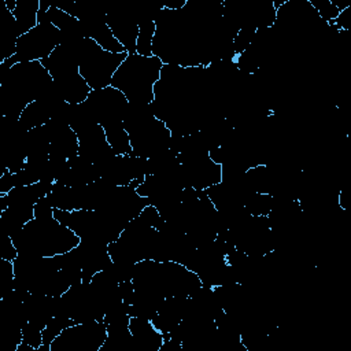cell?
Returning <instances> with one entry per match:
<instances>
[{
	"label": "cell",
	"mask_w": 351,
	"mask_h": 351,
	"mask_svg": "<svg viewBox=\"0 0 351 351\" xmlns=\"http://www.w3.org/2000/svg\"><path fill=\"white\" fill-rule=\"evenodd\" d=\"M88 114L103 129L123 125L129 101L122 92L111 85L99 90H92L82 103Z\"/></svg>",
	"instance_id": "cell-10"
},
{
	"label": "cell",
	"mask_w": 351,
	"mask_h": 351,
	"mask_svg": "<svg viewBox=\"0 0 351 351\" xmlns=\"http://www.w3.org/2000/svg\"><path fill=\"white\" fill-rule=\"evenodd\" d=\"M62 44V33L48 19L22 34L16 40V52L14 56L1 62L11 69L19 62H33L47 59L52 51Z\"/></svg>",
	"instance_id": "cell-9"
},
{
	"label": "cell",
	"mask_w": 351,
	"mask_h": 351,
	"mask_svg": "<svg viewBox=\"0 0 351 351\" xmlns=\"http://www.w3.org/2000/svg\"><path fill=\"white\" fill-rule=\"evenodd\" d=\"M106 21L125 51L134 53L138 36V11H106Z\"/></svg>",
	"instance_id": "cell-12"
},
{
	"label": "cell",
	"mask_w": 351,
	"mask_h": 351,
	"mask_svg": "<svg viewBox=\"0 0 351 351\" xmlns=\"http://www.w3.org/2000/svg\"><path fill=\"white\" fill-rule=\"evenodd\" d=\"M81 43V41H80ZM77 44H60L52 53L43 59V66L52 77L53 85L69 104H81L86 100L92 89L81 77L78 69V47Z\"/></svg>",
	"instance_id": "cell-6"
},
{
	"label": "cell",
	"mask_w": 351,
	"mask_h": 351,
	"mask_svg": "<svg viewBox=\"0 0 351 351\" xmlns=\"http://www.w3.org/2000/svg\"><path fill=\"white\" fill-rule=\"evenodd\" d=\"M134 156L149 159L169 149L171 132L158 119L151 104H130L123 119Z\"/></svg>",
	"instance_id": "cell-5"
},
{
	"label": "cell",
	"mask_w": 351,
	"mask_h": 351,
	"mask_svg": "<svg viewBox=\"0 0 351 351\" xmlns=\"http://www.w3.org/2000/svg\"><path fill=\"white\" fill-rule=\"evenodd\" d=\"M75 324L73 319L64 317V315H53L47 326L43 329V346L40 347L44 351H51L49 346L58 337L67 326Z\"/></svg>",
	"instance_id": "cell-16"
},
{
	"label": "cell",
	"mask_w": 351,
	"mask_h": 351,
	"mask_svg": "<svg viewBox=\"0 0 351 351\" xmlns=\"http://www.w3.org/2000/svg\"><path fill=\"white\" fill-rule=\"evenodd\" d=\"M18 256H56L80 244V237L60 223L53 214L34 215L21 232L11 237Z\"/></svg>",
	"instance_id": "cell-3"
},
{
	"label": "cell",
	"mask_w": 351,
	"mask_h": 351,
	"mask_svg": "<svg viewBox=\"0 0 351 351\" xmlns=\"http://www.w3.org/2000/svg\"><path fill=\"white\" fill-rule=\"evenodd\" d=\"M129 329L137 351H159L165 341V336L154 326L149 319L141 317H130Z\"/></svg>",
	"instance_id": "cell-13"
},
{
	"label": "cell",
	"mask_w": 351,
	"mask_h": 351,
	"mask_svg": "<svg viewBox=\"0 0 351 351\" xmlns=\"http://www.w3.org/2000/svg\"><path fill=\"white\" fill-rule=\"evenodd\" d=\"M159 244V232L136 217L129 221L119 237L108 244V254L114 263H130L154 259Z\"/></svg>",
	"instance_id": "cell-7"
},
{
	"label": "cell",
	"mask_w": 351,
	"mask_h": 351,
	"mask_svg": "<svg viewBox=\"0 0 351 351\" xmlns=\"http://www.w3.org/2000/svg\"><path fill=\"white\" fill-rule=\"evenodd\" d=\"M274 204V197L269 193L251 192L244 203V208L248 214L256 217H267Z\"/></svg>",
	"instance_id": "cell-15"
},
{
	"label": "cell",
	"mask_w": 351,
	"mask_h": 351,
	"mask_svg": "<svg viewBox=\"0 0 351 351\" xmlns=\"http://www.w3.org/2000/svg\"><path fill=\"white\" fill-rule=\"evenodd\" d=\"M52 85V77L40 60L14 64L0 82V117L16 122L26 106L41 99Z\"/></svg>",
	"instance_id": "cell-1"
},
{
	"label": "cell",
	"mask_w": 351,
	"mask_h": 351,
	"mask_svg": "<svg viewBox=\"0 0 351 351\" xmlns=\"http://www.w3.org/2000/svg\"><path fill=\"white\" fill-rule=\"evenodd\" d=\"M107 326L103 321L80 322L67 326L51 343V351H100L107 340Z\"/></svg>",
	"instance_id": "cell-11"
},
{
	"label": "cell",
	"mask_w": 351,
	"mask_h": 351,
	"mask_svg": "<svg viewBox=\"0 0 351 351\" xmlns=\"http://www.w3.org/2000/svg\"><path fill=\"white\" fill-rule=\"evenodd\" d=\"M138 217H140V219H141L143 222H145L147 225L155 228L156 230L165 223V221H163V218L160 217L159 211H158L156 207H154L152 204L145 206L144 210L141 211V214H140Z\"/></svg>",
	"instance_id": "cell-18"
},
{
	"label": "cell",
	"mask_w": 351,
	"mask_h": 351,
	"mask_svg": "<svg viewBox=\"0 0 351 351\" xmlns=\"http://www.w3.org/2000/svg\"><path fill=\"white\" fill-rule=\"evenodd\" d=\"M128 56V52L114 53L103 49L92 38H84L78 47V69L92 90L111 85V80Z\"/></svg>",
	"instance_id": "cell-8"
},
{
	"label": "cell",
	"mask_w": 351,
	"mask_h": 351,
	"mask_svg": "<svg viewBox=\"0 0 351 351\" xmlns=\"http://www.w3.org/2000/svg\"><path fill=\"white\" fill-rule=\"evenodd\" d=\"M308 1L313 5V8L317 11L319 18L329 25H332L333 21L340 14V10L336 5H333L330 0H308Z\"/></svg>",
	"instance_id": "cell-17"
},
{
	"label": "cell",
	"mask_w": 351,
	"mask_h": 351,
	"mask_svg": "<svg viewBox=\"0 0 351 351\" xmlns=\"http://www.w3.org/2000/svg\"><path fill=\"white\" fill-rule=\"evenodd\" d=\"M163 62L156 56L128 53L115 71L111 86L125 95L130 104H151L154 86L160 78Z\"/></svg>",
	"instance_id": "cell-4"
},
{
	"label": "cell",
	"mask_w": 351,
	"mask_h": 351,
	"mask_svg": "<svg viewBox=\"0 0 351 351\" xmlns=\"http://www.w3.org/2000/svg\"><path fill=\"white\" fill-rule=\"evenodd\" d=\"M134 289L165 300L173 296H191L202 287L199 276L174 261L145 259L137 262L133 274Z\"/></svg>",
	"instance_id": "cell-2"
},
{
	"label": "cell",
	"mask_w": 351,
	"mask_h": 351,
	"mask_svg": "<svg viewBox=\"0 0 351 351\" xmlns=\"http://www.w3.org/2000/svg\"><path fill=\"white\" fill-rule=\"evenodd\" d=\"M40 10V0H16V7L12 11L19 34H25L37 23V14Z\"/></svg>",
	"instance_id": "cell-14"
}]
</instances>
